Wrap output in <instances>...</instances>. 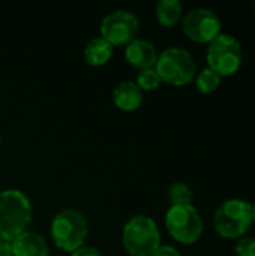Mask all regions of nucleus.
<instances>
[{
	"label": "nucleus",
	"mask_w": 255,
	"mask_h": 256,
	"mask_svg": "<svg viewBox=\"0 0 255 256\" xmlns=\"http://www.w3.org/2000/svg\"><path fill=\"white\" fill-rule=\"evenodd\" d=\"M165 228L168 234L182 244H194L203 236V219L198 210L189 206H170L165 213Z\"/></svg>",
	"instance_id": "7"
},
{
	"label": "nucleus",
	"mask_w": 255,
	"mask_h": 256,
	"mask_svg": "<svg viewBox=\"0 0 255 256\" xmlns=\"http://www.w3.org/2000/svg\"><path fill=\"white\" fill-rule=\"evenodd\" d=\"M12 256H50L47 240L36 234L26 231L11 242Z\"/></svg>",
	"instance_id": "11"
},
{
	"label": "nucleus",
	"mask_w": 255,
	"mask_h": 256,
	"mask_svg": "<svg viewBox=\"0 0 255 256\" xmlns=\"http://www.w3.org/2000/svg\"><path fill=\"white\" fill-rule=\"evenodd\" d=\"M161 81L182 87L189 84L197 75V63L189 51L180 46H170L158 54L155 63Z\"/></svg>",
	"instance_id": "5"
},
{
	"label": "nucleus",
	"mask_w": 255,
	"mask_h": 256,
	"mask_svg": "<svg viewBox=\"0 0 255 256\" xmlns=\"http://www.w3.org/2000/svg\"><path fill=\"white\" fill-rule=\"evenodd\" d=\"M152 256H182L173 246H159Z\"/></svg>",
	"instance_id": "20"
},
{
	"label": "nucleus",
	"mask_w": 255,
	"mask_h": 256,
	"mask_svg": "<svg viewBox=\"0 0 255 256\" xmlns=\"http://www.w3.org/2000/svg\"><path fill=\"white\" fill-rule=\"evenodd\" d=\"M140 32L137 15L126 9H116L107 14L101 22V38L114 45H128Z\"/></svg>",
	"instance_id": "8"
},
{
	"label": "nucleus",
	"mask_w": 255,
	"mask_h": 256,
	"mask_svg": "<svg viewBox=\"0 0 255 256\" xmlns=\"http://www.w3.org/2000/svg\"><path fill=\"white\" fill-rule=\"evenodd\" d=\"M234 252L237 256H255V237H242Z\"/></svg>",
	"instance_id": "18"
},
{
	"label": "nucleus",
	"mask_w": 255,
	"mask_h": 256,
	"mask_svg": "<svg viewBox=\"0 0 255 256\" xmlns=\"http://www.w3.org/2000/svg\"><path fill=\"white\" fill-rule=\"evenodd\" d=\"M50 232L54 244L59 249L72 254L81 248L87 238L89 222L80 210L63 208L53 218Z\"/></svg>",
	"instance_id": "3"
},
{
	"label": "nucleus",
	"mask_w": 255,
	"mask_h": 256,
	"mask_svg": "<svg viewBox=\"0 0 255 256\" xmlns=\"http://www.w3.org/2000/svg\"><path fill=\"white\" fill-rule=\"evenodd\" d=\"M71 256H104L96 248H92V246H81L78 248L77 250H74Z\"/></svg>",
	"instance_id": "19"
},
{
	"label": "nucleus",
	"mask_w": 255,
	"mask_h": 256,
	"mask_svg": "<svg viewBox=\"0 0 255 256\" xmlns=\"http://www.w3.org/2000/svg\"><path fill=\"white\" fill-rule=\"evenodd\" d=\"M194 200L192 189L185 183H173L168 189V201L171 206H189Z\"/></svg>",
	"instance_id": "16"
},
{
	"label": "nucleus",
	"mask_w": 255,
	"mask_h": 256,
	"mask_svg": "<svg viewBox=\"0 0 255 256\" xmlns=\"http://www.w3.org/2000/svg\"><path fill=\"white\" fill-rule=\"evenodd\" d=\"M113 100L122 111H135L143 104V90L135 81H122L113 90Z\"/></svg>",
	"instance_id": "12"
},
{
	"label": "nucleus",
	"mask_w": 255,
	"mask_h": 256,
	"mask_svg": "<svg viewBox=\"0 0 255 256\" xmlns=\"http://www.w3.org/2000/svg\"><path fill=\"white\" fill-rule=\"evenodd\" d=\"M113 57V45L104 38L98 36L89 40L84 48V60L90 66H104Z\"/></svg>",
	"instance_id": "13"
},
{
	"label": "nucleus",
	"mask_w": 255,
	"mask_h": 256,
	"mask_svg": "<svg viewBox=\"0 0 255 256\" xmlns=\"http://www.w3.org/2000/svg\"><path fill=\"white\" fill-rule=\"evenodd\" d=\"M221 80L222 78L216 72H213L209 68H204L198 75H195V86L198 92H201L203 94H209V93H213L219 87Z\"/></svg>",
	"instance_id": "15"
},
{
	"label": "nucleus",
	"mask_w": 255,
	"mask_h": 256,
	"mask_svg": "<svg viewBox=\"0 0 255 256\" xmlns=\"http://www.w3.org/2000/svg\"><path fill=\"white\" fill-rule=\"evenodd\" d=\"M32 204L24 192L6 189L0 194V238L12 242L27 231L32 222Z\"/></svg>",
	"instance_id": "1"
},
{
	"label": "nucleus",
	"mask_w": 255,
	"mask_h": 256,
	"mask_svg": "<svg viewBox=\"0 0 255 256\" xmlns=\"http://www.w3.org/2000/svg\"><path fill=\"white\" fill-rule=\"evenodd\" d=\"M122 242L131 256H152L161 246V232L150 216L135 214L125 224Z\"/></svg>",
	"instance_id": "4"
},
{
	"label": "nucleus",
	"mask_w": 255,
	"mask_h": 256,
	"mask_svg": "<svg viewBox=\"0 0 255 256\" xmlns=\"http://www.w3.org/2000/svg\"><path fill=\"white\" fill-rule=\"evenodd\" d=\"M0 256H12L11 242H6V240L0 238Z\"/></svg>",
	"instance_id": "21"
},
{
	"label": "nucleus",
	"mask_w": 255,
	"mask_h": 256,
	"mask_svg": "<svg viewBox=\"0 0 255 256\" xmlns=\"http://www.w3.org/2000/svg\"><path fill=\"white\" fill-rule=\"evenodd\" d=\"M137 86L144 92H152L155 88L159 87L161 84V78L158 75V72L155 70V68H147V69H141L137 75L135 80Z\"/></svg>",
	"instance_id": "17"
},
{
	"label": "nucleus",
	"mask_w": 255,
	"mask_h": 256,
	"mask_svg": "<svg viewBox=\"0 0 255 256\" xmlns=\"http://www.w3.org/2000/svg\"><path fill=\"white\" fill-rule=\"evenodd\" d=\"M242 58L243 52L240 42L228 33H221L207 46V68L221 78L234 75L242 66Z\"/></svg>",
	"instance_id": "6"
},
{
	"label": "nucleus",
	"mask_w": 255,
	"mask_h": 256,
	"mask_svg": "<svg viewBox=\"0 0 255 256\" xmlns=\"http://www.w3.org/2000/svg\"><path fill=\"white\" fill-rule=\"evenodd\" d=\"M0 144H2V138H0Z\"/></svg>",
	"instance_id": "23"
},
{
	"label": "nucleus",
	"mask_w": 255,
	"mask_h": 256,
	"mask_svg": "<svg viewBox=\"0 0 255 256\" xmlns=\"http://www.w3.org/2000/svg\"><path fill=\"white\" fill-rule=\"evenodd\" d=\"M183 6L179 0H161L156 4V18L164 27H174L182 18Z\"/></svg>",
	"instance_id": "14"
},
{
	"label": "nucleus",
	"mask_w": 255,
	"mask_h": 256,
	"mask_svg": "<svg viewBox=\"0 0 255 256\" xmlns=\"http://www.w3.org/2000/svg\"><path fill=\"white\" fill-rule=\"evenodd\" d=\"M125 57L129 62V64L141 69L155 68V63L158 60V51L156 46L141 38H135L132 42H129L125 48Z\"/></svg>",
	"instance_id": "10"
},
{
	"label": "nucleus",
	"mask_w": 255,
	"mask_h": 256,
	"mask_svg": "<svg viewBox=\"0 0 255 256\" xmlns=\"http://www.w3.org/2000/svg\"><path fill=\"white\" fill-rule=\"evenodd\" d=\"M252 224H255V202L252 204Z\"/></svg>",
	"instance_id": "22"
},
{
	"label": "nucleus",
	"mask_w": 255,
	"mask_h": 256,
	"mask_svg": "<svg viewBox=\"0 0 255 256\" xmlns=\"http://www.w3.org/2000/svg\"><path fill=\"white\" fill-rule=\"evenodd\" d=\"M252 225V204L231 198L224 201L213 214V226L219 237L227 240H240Z\"/></svg>",
	"instance_id": "2"
},
{
	"label": "nucleus",
	"mask_w": 255,
	"mask_h": 256,
	"mask_svg": "<svg viewBox=\"0 0 255 256\" xmlns=\"http://www.w3.org/2000/svg\"><path fill=\"white\" fill-rule=\"evenodd\" d=\"M182 28L191 40L198 44H210L221 34V20L207 8H195L183 16Z\"/></svg>",
	"instance_id": "9"
},
{
	"label": "nucleus",
	"mask_w": 255,
	"mask_h": 256,
	"mask_svg": "<svg viewBox=\"0 0 255 256\" xmlns=\"http://www.w3.org/2000/svg\"><path fill=\"white\" fill-rule=\"evenodd\" d=\"M254 10H255V4H254Z\"/></svg>",
	"instance_id": "24"
}]
</instances>
